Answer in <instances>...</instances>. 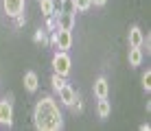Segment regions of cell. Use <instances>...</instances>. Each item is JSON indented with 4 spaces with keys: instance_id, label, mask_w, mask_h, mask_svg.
<instances>
[{
    "instance_id": "cell-14",
    "label": "cell",
    "mask_w": 151,
    "mask_h": 131,
    "mask_svg": "<svg viewBox=\"0 0 151 131\" xmlns=\"http://www.w3.org/2000/svg\"><path fill=\"white\" fill-rule=\"evenodd\" d=\"M72 7H75V11H88V9L92 7V0H70Z\"/></svg>"
},
{
    "instance_id": "cell-9",
    "label": "cell",
    "mask_w": 151,
    "mask_h": 131,
    "mask_svg": "<svg viewBox=\"0 0 151 131\" xmlns=\"http://www.w3.org/2000/svg\"><path fill=\"white\" fill-rule=\"evenodd\" d=\"M110 94V85H107V79L105 77H99L94 81V96L96 98H107Z\"/></svg>"
},
{
    "instance_id": "cell-10",
    "label": "cell",
    "mask_w": 151,
    "mask_h": 131,
    "mask_svg": "<svg viewBox=\"0 0 151 131\" xmlns=\"http://www.w3.org/2000/svg\"><path fill=\"white\" fill-rule=\"evenodd\" d=\"M37 87H40V79H37V74H35L33 70L27 72V74H24V90L33 94V92H37Z\"/></svg>"
},
{
    "instance_id": "cell-8",
    "label": "cell",
    "mask_w": 151,
    "mask_h": 131,
    "mask_svg": "<svg viewBox=\"0 0 151 131\" xmlns=\"http://www.w3.org/2000/svg\"><path fill=\"white\" fill-rule=\"evenodd\" d=\"M129 48H142V44H145V35H142V31L138 29V26H132L129 29Z\"/></svg>"
},
{
    "instance_id": "cell-11",
    "label": "cell",
    "mask_w": 151,
    "mask_h": 131,
    "mask_svg": "<svg viewBox=\"0 0 151 131\" xmlns=\"http://www.w3.org/2000/svg\"><path fill=\"white\" fill-rule=\"evenodd\" d=\"M140 64H142V50L140 48H129V66L138 68Z\"/></svg>"
},
{
    "instance_id": "cell-18",
    "label": "cell",
    "mask_w": 151,
    "mask_h": 131,
    "mask_svg": "<svg viewBox=\"0 0 151 131\" xmlns=\"http://www.w3.org/2000/svg\"><path fill=\"white\" fill-rule=\"evenodd\" d=\"M35 39H37V42H44V31H40V33L35 35Z\"/></svg>"
},
{
    "instance_id": "cell-7",
    "label": "cell",
    "mask_w": 151,
    "mask_h": 131,
    "mask_svg": "<svg viewBox=\"0 0 151 131\" xmlns=\"http://www.w3.org/2000/svg\"><path fill=\"white\" fill-rule=\"evenodd\" d=\"M57 15V29H66V31H72L75 26V13H68V11H59L55 13Z\"/></svg>"
},
{
    "instance_id": "cell-15",
    "label": "cell",
    "mask_w": 151,
    "mask_h": 131,
    "mask_svg": "<svg viewBox=\"0 0 151 131\" xmlns=\"http://www.w3.org/2000/svg\"><path fill=\"white\" fill-rule=\"evenodd\" d=\"M50 83H53V90L57 92V90H59V87L64 85L66 81H64V77H59V74H57V72H55V74H53V79H50Z\"/></svg>"
},
{
    "instance_id": "cell-4",
    "label": "cell",
    "mask_w": 151,
    "mask_h": 131,
    "mask_svg": "<svg viewBox=\"0 0 151 131\" xmlns=\"http://www.w3.org/2000/svg\"><path fill=\"white\" fill-rule=\"evenodd\" d=\"M53 42H55V46L59 50H68L72 46V33H70V31H66V29H57Z\"/></svg>"
},
{
    "instance_id": "cell-3",
    "label": "cell",
    "mask_w": 151,
    "mask_h": 131,
    "mask_svg": "<svg viewBox=\"0 0 151 131\" xmlns=\"http://www.w3.org/2000/svg\"><path fill=\"white\" fill-rule=\"evenodd\" d=\"M2 7L9 18H20L24 13V0H2Z\"/></svg>"
},
{
    "instance_id": "cell-13",
    "label": "cell",
    "mask_w": 151,
    "mask_h": 131,
    "mask_svg": "<svg viewBox=\"0 0 151 131\" xmlns=\"http://www.w3.org/2000/svg\"><path fill=\"white\" fill-rule=\"evenodd\" d=\"M40 7H42V13H44L46 18L55 15V2L53 0H40Z\"/></svg>"
},
{
    "instance_id": "cell-16",
    "label": "cell",
    "mask_w": 151,
    "mask_h": 131,
    "mask_svg": "<svg viewBox=\"0 0 151 131\" xmlns=\"http://www.w3.org/2000/svg\"><path fill=\"white\" fill-rule=\"evenodd\" d=\"M142 87H145V90H151V72L147 70V72H145V74H142Z\"/></svg>"
},
{
    "instance_id": "cell-12",
    "label": "cell",
    "mask_w": 151,
    "mask_h": 131,
    "mask_svg": "<svg viewBox=\"0 0 151 131\" xmlns=\"http://www.w3.org/2000/svg\"><path fill=\"white\" fill-rule=\"evenodd\" d=\"M110 101L107 98H99V105H96V114H99V118H107L110 116Z\"/></svg>"
},
{
    "instance_id": "cell-17",
    "label": "cell",
    "mask_w": 151,
    "mask_h": 131,
    "mask_svg": "<svg viewBox=\"0 0 151 131\" xmlns=\"http://www.w3.org/2000/svg\"><path fill=\"white\" fill-rule=\"evenodd\" d=\"M105 2H107V0H92V4H96V7H103Z\"/></svg>"
},
{
    "instance_id": "cell-5",
    "label": "cell",
    "mask_w": 151,
    "mask_h": 131,
    "mask_svg": "<svg viewBox=\"0 0 151 131\" xmlns=\"http://www.w3.org/2000/svg\"><path fill=\"white\" fill-rule=\"evenodd\" d=\"M57 94H59V101L64 103V105H68V107H72L75 101H77V94H75V90H72L68 83H64V85L57 90Z\"/></svg>"
},
{
    "instance_id": "cell-2",
    "label": "cell",
    "mask_w": 151,
    "mask_h": 131,
    "mask_svg": "<svg viewBox=\"0 0 151 131\" xmlns=\"http://www.w3.org/2000/svg\"><path fill=\"white\" fill-rule=\"evenodd\" d=\"M70 68H72V59L68 57V52H66V50L55 52V57H53V70L57 72V74L66 79L70 74Z\"/></svg>"
},
{
    "instance_id": "cell-1",
    "label": "cell",
    "mask_w": 151,
    "mask_h": 131,
    "mask_svg": "<svg viewBox=\"0 0 151 131\" xmlns=\"http://www.w3.org/2000/svg\"><path fill=\"white\" fill-rule=\"evenodd\" d=\"M33 118H35V127L42 131H57L64 127V120H61L64 116H61L57 103L50 96L37 101V105L33 109Z\"/></svg>"
},
{
    "instance_id": "cell-6",
    "label": "cell",
    "mask_w": 151,
    "mask_h": 131,
    "mask_svg": "<svg viewBox=\"0 0 151 131\" xmlns=\"http://www.w3.org/2000/svg\"><path fill=\"white\" fill-rule=\"evenodd\" d=\"M0 122L11 127L13 125V107L9 101H0Z\"/></svg>"
}]
</instances>
